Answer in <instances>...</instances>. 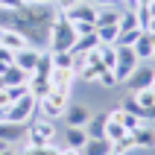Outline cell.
I'll return each mask as SVG.
<instances>
[{
    "label": "cell",
    "instance_id": "cell-13",
    "mask_svg": "<svg viewBox=\"0 0 155 155\" xmlns=\"http://www.w3.org/2000/svg\"><path fill=\"white\" fill-rule=\"evenodd\" d=\"M129 135H132V143H135V149H152V147H155V129L149 126V123L138 126V129L129 132Z\"/></svg>",
    "mask_w": 155,
    "mask_h": 155
},
{
    "label": "cell",
    "instance_id": "cell-36",
    "mask_svg": "<svg viewBox=\"0 0 155 155\" xmlns=\"http://www.w3.org/2000/svg\"><path fill=\"white\" fill-rule=\"evenodd\" d=\"M147 9H149V15L155 18V0H147Z\"/></svg>",
    "mask_w": 155,
    "mask_h": 155
},
{
    "label": "cell",
    "instance_id": "cell-25",
    "mask_svg": "<svg viewBox=\"0 0 155 155\" xmlns=\"http://www.w3.org/2000/svg\"><path fill=\"white\" fill-rule=\"evenodd\" d=\"M135 152V143H132V135H126V138L114 140L111 143V155H132Z\"/></svg>",
    "mask_w": 155,
    "mask_h": 155
},
{
    "label": "cell",
    "instance_id": "cell-4",
    "mask_svg": "<svg viewBox=\"0 0 155 155\" xmlns=\"http://www.w3.org/2000/svg\"><path fill=\"white\" fill-rule=\"evenodd\" d=\"M35 117H38V100H35L32 94H24L21 100H15V103L6 108V120L21 123V126H29Z\"/></svg>",
    "mask_w": 155,
    "mask_h": 155
},
{
    "label": "cell",
    "instance_id": "cell-18",
    "mask_svg": "<svg viewBox=\"0 0 155 155\" xmlns=\"http://www.w3.org/2000/svg\"><path fill=\"white\" fill-rule=\"evenodd\" d=\"M26 88H29V94L35 97V100H38V103H41L44 97L50 94L53 88H50V79H41V76H32V73H29V82H26Z\"/></svg>",
    "mask_w": 155,
    "mask_h": 155
},
{
    "label": "cell",
    "instance_id": "cell-24",
    "mask_svg": "<svg viewBox=\"0 0 155 155\" xmlns=\"http://www.w3.org/2000/svg\"><path fill=\"white\" fill-rule=\"evenodd\" d=\"M117 35H120V26H117V24L97 26V38H100V44H114V41H117Z\"/></svg>",
    "mask_w": 155,
    "mask_h": 155
},
{
    "label": "cell",
    "instance_id": "cell-10",
    "mask_svg": "<svg viewBox=\"0 0 155 155\" xmlns=\"http://www.w3.org/2000/svg\"><path fill=\"white\" fill-rule=\"evenodd\" d=\"M24 138H26V126L12 123V120H0V140H6L9 147H18V143H24Z\"/></svg>",
    "mask_w": 155,
    "mask_h": 155
},
{
    "label": "cell",
    "instance_id": "cell-28",
    "mask_svg": "<svg viewBox=\"0 0 155 155\" xmlns=\"http://www.w3.org/2000/svg\"><path fill=\"white\" fill-rule=\"evenodd\" d=\"M97 85L105 88V91H114L120 82H117V76H114V70H103V73H100V79H97Z\"/></svg>",
    "mask_w": 155,
    "mask_h": 155
},
{
    "label": "cell",
    "instance_id": "cell-12",
    "mask_svg": "<svg viewBox=\"0 0 155 155\" xmlns=\"http://www.w3.org/2000/svg\"><path fill=\"white\" fill-rule=\"evenodd\" d=\"M76 70L73 68H53L50 70V88H70L73 91V82H76Z\"/></svg>",
    "mask_w": 155,
    "mask_h": 155
},
{
    "label": "cell",
    "instance_id": "cell-19",
    "mask_svg": "<svg viewBox=\"0 0 155 155\" xmlns=\"http://www.w3.org/2000/svg\"><path fill=\"white\" fill-rule=\"evenodd\" d=\"M132 50L138 53L140 61H152V32H143L138 41L132 44Z\"/></svg>",
    "mask_w": 155,
    "mask_h": 155
},
{
    "label": "cell",
    "instance_id": "cell-21",
    "mask_svg": "<svg viewBox=\"0 0 155 155\" xmlns=\"http://www.w3.org/2000/svg\"><path fill=\"white\" fill-rule=\"evenodd\" d=\"M3 82H6V85H26V82H29V73L21 70L18 64H9V70L3 73Z\"/></svg>",
    "mask_w": 155,
    "mask_h": 155
},
{
    "label": "cell",
    "instance_id": "cell-7",
    "mask_svg": "<svg viewBox=\"0 0 155 155\" xmlns=\"http://www.w3.org/2000/svg\"><path fill=\"white\" fill-rule=\"evenodd\" d=\"M152 76H155V64H152V61H140L138 68L129 73V79H126L123 85L129 88V91H138V88L152 85Z\"/></svg>",
    "mask_w": 155,
    "mask_h": 155
},
{
    "label": "cell",
    "instance_id": "cell-43",
    "mask_svg": "<svg viewBox=\"0 0 155 155\" xmlns=\"http://www.w3.org/2000/svg\"><path fill=\"white\" fill-rule=\"evenodd\" d=\"M0 85H3V79H0Z\"/></svg>",
    "mask_w": 155,
    "mask_h": 155
},
{
    "label": "cell",
    "instance_id": "cell-8",
    "mask_svg": "<svg viewBox=\"0 0 155 155\" xmlns=\"http://www.w3.org/2000/svg\"><path fill=\"white\" fill-rule=\"evenodd\" d=\"M0 44L9 47L12 53H18V50H24V47H29V38L18 26H0Z\"/></svg>",
    "mask_w": 155,
    "mask_h": 155
},
{
    "label": "cell",
    "instance_id": "cell-23",
    "mask_svg": "<svg viewBox=\"0 0 155 155\" xmlns=\"http://www.w3.org/2000/svg\"><path fill=\"white\" fill-rule=\"evenodd\" d=\"M126 135H129V129H126V126H123V123H114V120H108V117H105V138L111 140H120V138H126Z\"/></svg>",
    "mask_w": 155,
    "mask_h": 155
},
{
    "label": "cell",
    "instance_id": "cell-39",
    "mask_svg": "<svg viewBox=\"0 0 155 155\" xmlns=\"http://www.w3.org/2000/svg\"><path fill=\"white\" fill-rule=\"evenodd\" d=\"M6 149H12V147H9L6 140H0V152H6Z\"/></svg>",
    "mask_w": 155,
    "mask_h": 155
},
{
    "label": "cell",
    "instance_id": "cell-15",
    "mask_svg": "<svg viewBox=\"0 0 155 155\" xmlns=\"http://www.w3.org/2000/svg\"><path fill=\"white\" fill-rule=\"evenodd\" d=\"M88 143V132L85 126H64V147H76L82 149Z\"/></svg>",
    "mask_w": 155,
    "mask_h": 155
},
{
    "label": "cell",
    "instance_id": "cell-22",
    "mask_svg": "<svg viewBox=\"0 0 155 155\" xmlns=\"http://www.w3.org/2000/svg\"><path fill=\"white\" fill-rule=\"evenodd\" d=\"M143 32H147V29H140V26H135V29H120V35H117L114 47H132V44L138 41Z\"/></svg>",
    "mask_w": 155,
    "mask_h": 155
},
{
    "label": "cell",
    "instance_id": "cell-31",
    "mask_svg": "<svg viewBox=\"0 0 155 155\" xmlns=\"http://www.w3.org/2000/svg\"><path fill=\"white\" fill-rule=\"evenodd\" d=\"M73 29H76V35H88V32H94L97 26L94 24H73Z\"/></svg>",
    "mask_w": 155,
    "mask_h": 155
},
{
    "label": "cell",
    "instance_id": "cell-34",
    "mask_svg": "<svg viewBox=\"0 0 155 155\" xmlns=\"http://www.w3.org/2000/svg\"><path fill=\"white\" fill-rule=\"evenodd\" d=\"M88 3H94L97 9H103V6H111V3H117V0H88Z\"/></svg>",
    "mask_w": 155,
    "mask_h": 155
},
{
    "label": "cell",
    "instance_id": "cell-40",
    "mask_svg": "<svg viewBox=\"0 0 155 155\" xmlns=\"http://www.w3.org/2000/svg\"><path fill=\"white\" fill-rule=\"evenodd\" d=\"M152 64H155V32H152Z\"/></svg>",
    "mask_w": 155,
    "mask_h": 155
},
{
    "label": "cell",
    "instance_id": "cell-20",
    "mask_svg": "<svg viewBox=\"0 0 155 155\" xmlns=\"http://www.w3.org/2000/svg\"><path fill=\"white\" fill-rule=\"evenodd\" d=\"M97 44H100V38H97V29H94V32H88V35H79L70 53H76V56H85V53H91V50H94Z\"/></svg>",
    "mask_w": 155,
    "mask_h": 155
},
{
    "label": "cell",
    "instance_id": "cell-14",
    "mask_svg": "<svg viewBox=\"0 0 155 155\" xmlns=\"http://www.w3.org/2000/svg\"><path fill=\"white\" fill-rule=\"evenodd\" d=\"M120 3H111V6H103V9H97V21H94V26H111V24H117L120 21Z\"/></svg>",
    "mask_w": 155,
    "mask_h": 155
},
{
    "label": "cell",
    "instance_id": "cell-2",
    "mask_svg": "<svg viewBox=\"0 0 155 155\" xmlns=\"http://www.w3.org/2000/svg\"><path fill=\"white\" fill-rule=\"evenodd\" d=\"M70 100H73V91L70 88H53L50 94L38 103V114L47 117V120H61V114L70 105Z\"/></svg>",
    "mask_w": 155,
    "mask_h": 155
},
{
    "label": "cell",
    "instance_id": "cell-11",
    "mask_svg": "<svg viewBox=\"0 0 155 155\" xmlns=\"http://www.w3.org/2000/svg\"><path fill=\"white\" fill-rule=\"evenodd\" d=\"M41 53H44L41 47H32V44H29V47H24V50L15 53V61H12V64H18V68L26 70V73H32L35 64H38V59H41Z\"/></svg>",
    "mask_w": 155,
    "mask_h": 155
},
{
    "label": "cell",
    "instance_id": "cell-16",
    "mask_svg": "<svg viewBox=\"0 0 155 155\" xmlns=\"http://www.w3.org/2000/svg\"><path fill=\"white\" fill-rule=\"evenodd\" d=\"M82 155H111V140L108 138H88L82 147Z\"/></svg>",
    "mask_w": 155,
    "mask_h": 155
},
{
    "label": "cell",
    "instance_id": "cell-5",
    "mask_svg": "<svg viewBox=\"0 0 155 155\" xmlns=\"http://www.w3.org/2000/svg\"><path fill=\"white\" fill-rule=\"evenodd\" d=\"M140 64L138 53L132 50V47H117V59H114V76H117V82H126L129 79V73Z\"/></svg>",
    "mask_w": 155,
    "mask_h": 155
},
{
    "label": "cell",
    "instance_id": "cell-6",
    "mask_svg": "<svg viewBox=\"0 0 155 155\" xmlns=\"http://www.w3.org/2000/svg\"><path fill=\"white\" fill-rule=\"evenodd\" d=\"M61 15L68 18L70 24H94V21H97V6H94V3H88V0H79V3L68 6Z\"/></svg>",
    "mask_w": 155,
    "mask_h": 155
},
{
    "label": "cell",
    "instance_id": "cell-26",
    "mask_svg": "<svg viewBox=\"0 0 155 155\" xmlns=\"http://www.w3.org/2000/svg\"><path fill=\"white\" fill-rule=\"evenodd\" d=\"M53 56V68H73L76 70V56L73 53H50Z\"/></svg>",
    "mask_w": 155,
    "mask_h": 155
},
{
    "label": "cell",
    "instance_id": "cell-3",
    "mask_svg": "<svg viewBox=\"0 0 155 155\" xmlns=\"http://www.w3.org/2000/svg\"><path fill=\"white\" fill-rule=\"evenodd\" d=\"M53 140H56V120H47V117L38 114V117L26 126L24 143H29V147H50Z\"/></svg>",
    "mask_w": 155,
    "mask_h": 155
},
{
    "label": "cell",
    "instance_id": "cell-33",
    "mask_svg": "<svg viewBox=\"0 0 155 155\" xmlns=\"http://www.w3.org/2000/svg\"><path fill=\"white\" fill-rule=\"evenodd\" d=\"M59 155H82V149H76V147H59Z\"/></svg>",
    "mask_w": 155,
    "mask_h": 155
},
{
    "label": "cell",
    "instance_id": "cell-17",
    "mask_svg": "<svg viewBox=\"0 0 155 155\" xmlns=\"http://www.w3.org/2000/svg\"><path fill=\"white\" fill-rule=\"evenodd\" d=\"M88 138H105V111H94L91 120L85 123Z\"/></svg>",
    "mask_w": 155,
    "mask_h": 155
},
{
    "label": "cell",
    "instance_id": "cell-44",
    "mask_svg": "<svg viewBox=\"0 0 155 155\" xmlns=\"http://www.w3.org/2000/svg\"><path fill=\"white\" fill-rule=\"evenodd\" d=\"M76 3H79V0H76Z\"/></svg>",
    "mask_w": 155,
    "mask_h": 155
},
{
    "label": "cell",
    "instance_id": "cell-30",
    "mask_svg": "<svg viewBox=\"0 0 155 155\" xmlns=\"http://www.w3.org/2000/svg\"><path fill=\"white\" fill-rule=\"evenodd\" d=\"M26 3L24 0H0V9L3 12H18V9H24Z\"/></svg>",
    "mask_w": 155,
    "mask_h": 155
},
{
    "label": "cell",
    "instance_id": "cell-37",
    "mask_svg": "<svg viewBox=\"0 0 155 155\" xmlns=\"http://www.w3.org/2000/svg\"><path fill=\"white\" fill-rule=\"evenodd\" d=\"M9 70V61H0V79H3V73Z\"/></svg>",
    "mask_w": 155,
    "mask_h": 155
},
{
    "label": "cell",
    "instance_id": "cell-42",
    "mask_svg": "<svg viewBox=\"0 0 155 155\" xmlns=\"http://www.w3.org/2000/svg\"><path fill=\"white\" fill-rule=\"evenodd\" d=\"M152 88H155V76H152Z\"/></svg>",
    "mask_w": 155,
    "mask_h": 155
},
{
    "label": "cell",
    "instance_id": "cell-32",
    "mask_svg": "<svg viewBox=\"0 0 155 155\" xmlns=\"http://www.w3.org/2000/svg\"><path fill=\"white\" fill-rule=\"evenodd\" d=\"M0 61H9V64L15 61V53L9 50V47H3V44H0Z\"/></svg>",
    "mask_w": 155,
    "mask_h": 155
},
{
    "label": "cell",
    "instance_id": "cell-1",
    "mask_svg": "<svg viewBox=\"0 0 155 155\" xmlns=\"http://www.w3.org/2000/svg\"><path fill=\"white\" fill-rule=\"evenodd\" d=\"M76 29H73V24H70L68 18L56 15L50 21V26H47V50L50 53H70L73 50V44H76Z\"/></svg>",
    "mask_w": 155,
    "mask_h": 155
},
{
    "label": "cell",
    "instance_id": "cell-29",
    "mask_svg": "<svg viewBox=\"0 0 155 155\" xmlns=\"http://www.w3.org/2000/svg\"><path fill=\"white\" fill-rule=\"evenodd\" d=\"M123 126H126L129 132H135L138 126H143V117H140L138 111H126V114H123Z\"/></svg>",
    "mask_w": 155,
    "mask_h": 155
},
{
    "label": "cell",
    "instance_id": "cell-27",
    "mask_svg": "<svg viewBox=\"0 0 155 155\" xmlns=\"http://www.w3.org/2000/svg\"><path fill=\"white\" fill-rule=\"evenodd\" d=\"M117 26H120V29H135V26H140L138 12H120V21H117ZM140 29H143V26H140Z\"/></svg>",
    "mask_w": 155,
    "mask_h": 155
},
{
    "label": "cell",
    "instance_id": "cell-9",
    "mask_svg": "<svg viewBox=\"0 0 155 155\" xmlns=\"http://www.w3.org/2000/svg\"><path fill=\"white\" fill-rule=\"evenodd\" d=\"M91 108H88L85 103H73L70 100V105L64 108V114H61V120H64V126H85L88 120H91Z\"/></svg>",
    "mask_w": 155,
    "mask_h": 155
},
{
    "label": "cell",
    "instance_id": "cell-41",
    "mask_svg": "<svg viewBox=\"0 0 155 155\" xmlns=\"http://www.w3.org/2000/svg\"><path fill=\"white\" fill-rule=\"evenodd\" d=\"M0 120H6V108H0Z\"/></svg>",
    "mask_w": 155,
    "mask_h": 155
},
{
    "label": "cell",
    "instance_id": "cell-38",
    "mask_svg": "<svg viewBox=\"0 0 155 155\" xmlns=\"http://www.w3.org/2000/svg\"><path fill=\"white\" fill-rule=\"evenodd\" d=\"M147 32H155V18H152V21L147 24Z\"/></svg>",
    "mask_w": 155,
    "mask_h": 155
},
{
    "label": "cell",
    "instance_id": "cell-35",
    "mask_svg": "<svg viewBox=\"0 0 155 155\" xmlns=\"http://www.w3.org/2000/svg\"><path fill=\"white\" fill-rule=\"evenodd\" d=\"M24 3H32V6H50L53 0H24Z\"/></svg>",
    "mask_w": 155,
    "mask_h": 155
}]
</instances>
